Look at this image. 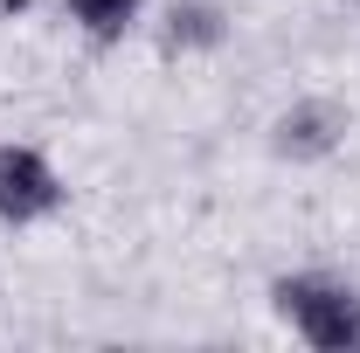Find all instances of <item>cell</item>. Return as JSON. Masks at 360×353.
Segmentation results:
<instances>
[{
    "label": "cell",
    "instance_id": "obj_1",
    "mask_svg": "<svg viewBox=\"0 0 360 353\" xmlns=\"http://www.w3.org/2000/svg\"><path fill=\"white\" fill-rule=\"evenodd\" d=\"M277 305L284 319L326 353H347L360 347V298L347 284H326V277H291V284H277Z\"/></svg>",
    "mask_w": 360,
    "mask_h": 353
},
{
    "label": "cell",
    "instance_id": "obj_2",
    "mask_svg": "<svg viewBox=\"0 0 360 353\" xmlns=\"http://www.w3.org/2000/svg\"><path fill=\"white\" fill-rule=\"evenodd\" d=\"M56 208V174L42 167V153L28 146H0V215L7 222H28Z\"/></svg>",
    "mask_w": 360,
    "mask_h": 353
},
{
    "label": "cell",
    "instance_id": "obj_3",
    "mask_svg": "<svg viewBox=\"0 0 360 353\" xmlns=\"http://www.w3.org/2000/svg\"><path fill=\"white\" fill-rule=\"evenodd\" d=\"M70 7H77V21H84L90 35H118L139 14V0H70Z\"/></svg>",
    "mask_w": 360,
    "mask_h": 353
},
{
    "label": "cell",
    "instance_id": "obj_4",
    "mask_svg": "<svg viewBox=\"0 0 360 353\" xmlns=\"http://www.w3.org/2000/svg\"><path fill=\"white\" fill-rule=\"evenodd\" d=\"M319 125H333V111H298V118H284V146H298V153H319L333 132H319Z\"/></svg>",
    "mask_w": 360,
    "mask_h": 353
}]
</instances>
